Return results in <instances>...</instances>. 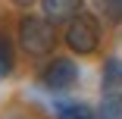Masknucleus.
I'll list each match as a JSON object with an SVG mask.
<instances>
[{
  "label": "nucleus",
  "mask_w": 122,
  "mask_h": 119,
  "mask_svg": "<svg viewBox=\"0 0 122 119\" xmlns=\"http://www.w3.org/2000/svg\"><path fill=\"white\" fill-rule=\"evenodd\" d=\"M56 25L47 16H22L19 19V47L28 57H47L56 50Z\"/></svg>",
  "instance_id": "obj_1"
},
{
  "label": "nucleus",
  "mask_w": 122,
  "mask_h": 119,
  "mask_svg": "<svg viewBox=\"0 0 122 119\" xmlns=\"http://www.w3.org/2000/svg\"><path fill=\"white\" fill-rule=\"evenodd\" d=\"M91 3H94V13L103 22H110V25L122 22V0H91Z\"/></svg>",
  "instance_id": "obj_8"
},
{
  "label": "nucleus",
  "mask_w": 122,
  "mask_h": 119,
  "mask_svg": "<svg viewBox=\"0 0 122 119\" xmlns=\"http://www.w3.org/2000/svg\"><path fill=\"white\" fill-rule=\"evenodd\" d=\"M63 41H66L69 50L78 53V57L97 53V47H100V22H97V16L78 10L75 16L66 22V35H63Z\"/></svg>",
  "instance_id": "obj_2"
},
{
  "label": "nucleus",
  "mask_w": 122,
  "mask_h": 119,
  "mask_svg": "<svg viewBox=\"0 0 122 119\" xmlns=\"http://www.w3.org/2000/svg\"><path fill=\"white\" fill-rule=\"evenodd\" d=\"M53 113H56V119H94V113L78 100H60L53 107Z\"/></svg>",
  "instance_id": "obj_7"
},
{
  "label": "nucleus",
  "mask_w": 122,
  "mask_h": 119,
  "mask_svg": "<svg viewBox=\"0 0 122 119\" xmlns=\"http://www.w3.org/2000/svg\"><path fill=\"white\" fill-rule=\"evenodd\" d=\"M10 3H13V6H19V10H28L35 0H10Z\"/></svg>",
  "instance_id": "obj_10"
},
{
  "label": "nucleus",
  "mask_w": 122,
  "mask_h": 119,
  "mask_svg": "<svg viewBox=\"0 0 122 119\" xmlns=\"http://www.w3.org/2000/svg\"><path fill=\"white\" fill-rule=\"evenodd\" d=\"M75 13H78V0H41V16H47L53 25H66Z\"/></svg>",
  "instance_id": "obj_4"
},
{
  "label": "nucleus",
  "mask_w": 122,
  "mask_h": 119,
  "mask_svg": "<svg viewBox=\"0 0 122 119\" xmlns=\"http://www.w3.org/2000/svg\"><path fill=\"white\" fill-rule=\"evenodd\" d=\"M97 119H122V94L119 91H107L100 107H97Z\"/></svg>",
  "instance_id": "obj_6"
},
{
  "label": "nucleus",
  "mask_w": 122,
  "mask_h": 119,
  "mask_svg": "<svg viewBox=\"0 0 122 119\" xmlns=\"http://www.w3.org/2000/svg\"><path fill=\"white\" fill-rule=\"evenodd\" d=\"M75 82H78V66H75V60H69V57L50 60L44 66V72H41V85L47 91H69Z\"/></svg>",
  "instance_id": "obj_3"
},
{
  "label": "nucleus",
  "mask_w": 122,
  "mask_h": 119,
  "mask_svg": "<svg viewBox=\"0 0 122 119\" xmlns=\"http://www.w3.org/2000/svg\"><path fill=\"white\" fill-rule=\"evenodd\" d=\"M100 88H103V91H122V60H116V57L103 60V69H100Z\"/></svg>",
  "instance_id": "obj_5"
},
{
  "label": "nucleus",
  "mask_w": 122,
  "mask_h": 119,
  "mask_svg": "<svg viewBox=\"0 0 122 119\" xmlns=\"http://www.w3.org/2000/svg\"><path fill=\"white\" fill-rule=\"evenodd\" d=\"M16 66V53H13V41L0 31V82H3Z\"/></svg>",
  "instance_id": "obj_9"
}]
</instances>
